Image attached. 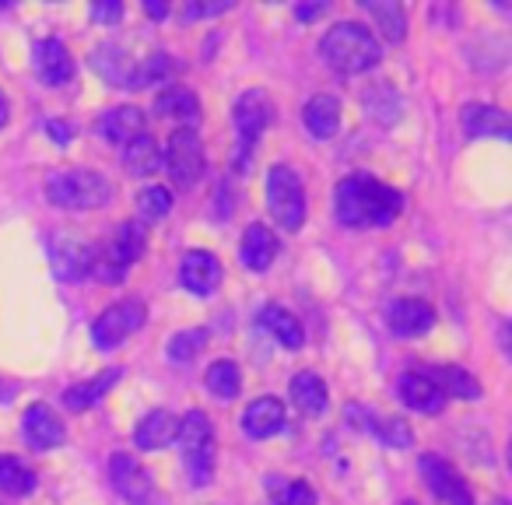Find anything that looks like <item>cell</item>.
I'll return each instance as SVG.
<instances>
[{"instance_id":"1","label":"cell","mask_w":512,"mask_h":505,"mask_svg":"<svg viewBox=\"0 0 512 505\" xmlns=\"http://www.w3.org/2000/svg\"><path fill=\"white\" fill-rule=\"evenodd\" d=\"M404 211V193L372 176H344L334 186V214L344 228H390Z\"/></svg>"},{"instance_id":"2","label":"cell","mask_w":512,"mask_h":505,"mask_svg":"<svg viewBox=\"0 0 512 505\" xmlns=\"http://www.w3.org/2000/svg\"><path fill=\"white\" fill-rule=\"evenodd\" d=\"M320 57L341 78L351 74H365L379 64V39L372 36V29H365L362 22H337L334 29H327V36L320 39Z\"/></svg>"},{"instance_id":"3","label":"cell","mask_w":512,"mask_h":505,"mask_svg":"<svg viewBox=\"0 0 512 505\" xmlns=\"http://www.w3.org/2000/svg\"><path fill=\"white\" fill-rule=\"evenodd\" d=\"M46 200L60 211H99L113 200V183L95 169H57L46 176Z\"/></svg>"},{"instance_id":"4","label":"cell","mask_w":512,"mask_h":505,"mask_svg":"<svg viewBox=\"0 0 512 505\" xmlns=\"http://www.w3.org/2000/svg\"><path fill=\"white\" fill-rule=\"evenodd\" d=\"M179 453H183V467L193 488H207L214 481V460H218V442H214L211 418L204 411H190L186 418H179Z\"/></svg>"},{"instance_id":"5","label":"cell","mask_w":512,"mask_h":505,"mask_svg":"<svg viewBox=\"0 0 512 505\" xmlns=\"http://www.w3.org/2000/svg\"><path fill=\"white\" fill-rule=\"evenodd\" d=\"M232 123H235V155H232V169L235 172H246L249 169V158H253V148L260 141L267 127L274 123V102L267 92L253 88V92H242L235 99L232 109Z\"/></svg>"},{"instance_id":"6","label":"cell","mask_w":512,"mask_h":505,"mask_svg":"<svg viewBox=\"0 0 512 505\" xmlns=\"http://www.w3.org/2000/svg\"><path fill=\"white\" fill-rule=\"evenodd\" d=\"M148 249V232H144L141 221H120V228L109 239L106 253H95L92 274L102 285H116V281L127 274V267H134Z\"/></svg>"},{"instance_id":"7","label":"cell","mask_w":512,"mask_h":505,"mask_svg":"<svg viewBox=\"0 0 512 505\" xmlns=\"http://www.w3.org/2000/svg\"><path fill=\"white\" fill-rule=\"evenodd\" d=\"M267 207L285 232H299L306 225V190L292 165H274L267 172Z\"/></svg>"},{"instance_id":"8","label":"cell","mask_w":512,"mask_h":505,"mask_svg":"<svg viewBox=\"0 0 512 505\" xmlns=\"http://www.w3.org/2000/svg\"><path fill=\"white\" fill-rule=\"evenodd\" d=\"M144 320H148V309H144V302H137V299L113 302V306L102 309L99 320L92 323V344L99 351L120 348L130 334H137V330L144 327Z\"/></svg>"},{"instance_id":"9","label":"cell","mask_w":512,"mask_h":505,"mask_svg":"<svg viewBox=\"0 0 512 505\" xmlns=\"http://www.w3.org/2000/svg\"><path fill=\"white\" fill-rule=\"evenodd\" d=\"M165 169H169L172 183L179 190H190L204 179V169H207V155H204V144H200L197 130H172L169 137V148H165Z\"/></svg>"},{"instance_id":"10","label":"cell","mask_w":512,"mask_h":505,"mask_svg":"<svg viewBox=\"0 0 512 505\" xmlns=\"http://www.w3.org/2000/svg\"><path fill=\"white\" fill-rule=\"evenodd\" d=\"M46 249H50V264L57 271L60 281L67 285H78L92 274L95 267V246L85 242L81 235H71V232H53L46 239Z\"/></svg>"},{"instance_id":"11","label":"cell","mask_w":512,"mask_h":505,"mask_svg":"<svg viewBox=\"0 0 512 505\" xmlns=\"http://www.w3.org/2000/svg\"><path fill=\"white\" fill-rule=\"evenodd\" d=\"M109 477H113V488L120 491V498L127 505H162L155 474L148 467H141L130 453L109 456Z\"/></svg>"},{"instance_id":"12","label":"cell","mask_w":512,"mask_h":505,"mask_svg":"<svg viewBox=\"0 0 512 505\" xmlns=\"http://www.w3.org/2000/svg\"><path fill=\"white\" fill-rule=\"evenodd\" d=\"M418 470H421L425 488L432 491L442 505H474V491L467 488V481L456 474V467L449 460H442V456H435V453H425L418 460Z\"/></svg>"},{"instance_id":"13","label":"cell","mask_w":512,"mask_h":505,"mask_svg":"<svg viewBox=\"0 0 512 505\" xmlns=\"http://www.w3.org/2000/svg\"><path fill=\"white\" fill-rule=\"evenodd\" d=\"M179 281H183V288L190 295H214L221 288V281H225V267H221V260L214 257L211 249H190L183 257V264H179Z\"/></svg>"},{"instance_id":"14","label":"cell","mask_w":512,"mask_h":505,"mask_svg":"<svg viewBox=\"0 0 512 505\" xmlns=\"http://www.w3.org/2000/svg\"><path fill=\"white\" fill-rule=\"evenodd\" d=\"M348 421L365 435H376L386 449H407L414 442V432L397 418H386V414H376L362 404H351L348 407Z\"/></svg>"},{"instance_id":"15","label":"cell","mask_w":512,"mask_h":505,"mask_svg":"<svg viewBox=\"0 0 512 505\" xmlns=\"http://www.w3.org/2000/svg\"><path fill=\"white\" fill-rule=\"evenodd\" d=\"M32 67H36L39 81L46 88H64L67 81L74 78V60H71V50H67L60 39H39L32 46Z\"/></svg>"},{"instance_id":"16","label":"cell","mask_w":512,"mask_h":505,"mask_svg":"<svg viewBox=\"0 0 512 505\" xmlns=\"http://www.w3.org/2000/svg\"><path fill=\"white\" fill-rule=\"evenodd\" d=\"M22 435L32 449L46 453V449H57L67 439V428L60 421V414L50 404H32L22 414Z\"/></svg>"},{"instance_id":"17","label":"cell","mask_w":512,"mask_h":505,"mask_svg":"<svg viewBox=\"0 0 512 505\" xmlns=\"http://www.w3.org/2000/svg\"><path fill=\"white\" fill-rule=\"evenodd\" d=\"M386 327L400 341H414V337L428 334L435 327V309L421 299H397L386 309Z\"/></svg>"},{"instance_id":"18","label":"cell","mask_w":512,"mask_h":505,"mask_svg":"<svg viewBox=\"0 0 512 505\" xmlns=\"http://www.w3.org/2000/svg\"><path fill=\"white\" fill-rule=\"evenodd\" d=\"M278 235L271 232L267 225H260V221H253V225L246 228V235H242L239 242V260L246 271L260 274L267 271V267L274 264V257H278Z\"/></svg>"},{"instance_id":"19","label":"cell","mask_w":512,"mask_h":505,"mask_svg":"<svg viewBox=\"0 0 512 505\" xmlns=\"http://www.w3.org/2000/svg\"><path fill=\"white\" fill-rule=\"evenodd\" d=\"M285 428V404L278 397H256L253 404L242 411V432L249 439H271Z\"/></svg>"},{"instance_id":"20","label":"cell","mask_w":512,"mask_h":505,"mask_svg":"<svg viewBox=\"0 0 512 505\" xmlns=\"http://www.w3.org/2000/svg\"><path fill=\"white\" fill-rule=\"evenodd\" d=\"M88 64H92V71L99 74V78L106 81L109 88H130V81H134V71H137V64L127 57V50H120L116 43L95 46L92 57H88Z\"/></svg>"},{"instance_id":"21","label":"cell","mask_w":512,"mask_h":505,"mask_svg":"<svg viewBox=\"0 0 512 505\" xmlns=\"http://www.w3.org/2000/svg\"><path fill=\"white\" fill-rule=\"evenodd\" d=\"M176 432H179L176 414L165 411V407H155V411H148L141 421H137L134 442H137V449H148V453H155V449H169L172 442H176Z\"/></svg>"},{"instance_id":"22","label":"cell","mask_w":512,"mask_h":505,"mask_svg":"<svg viewBox=\"0 0 512 505\" xmlns=\"http://www.w3.org/2000/svg\"><path fill=\"white\" fill-rule=\"evenodd\" d=\"M99 130H102V137H106L109 144H116V148H127L130 141H137L141 134H148V120H144V109L116 106L99 120Z\"/></svg>"},{"instance_id":"23","label":"cell","mask_w":512,"mask_h":505,"mask_svg":"<svg viewBox=\"0 0 512 505\" xmlns=\"http://www.w3.org/2000/svg\"><path fill=\"white\" fill-rule=\"evenodd\" d=\"M397 397L418 414H439L446 407V397H442L439 386L425 372H404L397 383Z\"/></svg>"},{"instance_id":"24","label":"cell","mask_w":512,"mask_h":505,"mask_svg":"<svg viewBox=\"0 0 512 505\" xmlns=\"http://www.w3.org/2000/svg\"><path fill=\"white\" fill-rule=\"evenodd\" d=\"M256 327L264 330V334H271L274 341H278L281 348H288V351H299L302 344H306V330H302V323L295 320L288 309L274 306V302L256 313Z\"/></svg>"},{"instance_id":"25","label":"cell","mask_w":512,"mask_h":505,"mask_svg":"<svg viewBox=\"0 0 512 505\" xmlns=\"http://www.w3.org/2000/svg\"><path fill=\"white\" fill-rule=\"evenodd\" d=\"M463 130H467V137H495V141H509V116H505L498 106L470 102V106H463Z\"/></svg>"},{"instance_id":"26","label":"cell","mask_w":512,"mask_h":505,"mask_svg":"<svg viewBox=\"0 0 512 505\" xmlns=\"http://www.w3.org/2000/svg\"><path fill=\"white\" fill-rule=\"evenodd\" d=\"M302 123L316 141H330L341 130V102L334 95H313L302 109Z\"/></svg>"},{"instance_id":"27","label":"cell","mask_w":512,"mask_h":505,"mask_svg":"<svg viewBox=\"0 0 512 505\" xmlns=\"http://www.w3.org/2000/svg\"><path fill=\"white\" fill-rule=\"evenodd\" d=\"M155 113L165 116V120L186 123V130H193V123L200 120V102H197V95H193L190 88L172 85L155 99Z\"/></svg>"},{"instance_id":"28","label":"cell","mask_w":512,"mask_h":505,"mask_svg":"<svg viewBox=\"0 0 512 505\" xmlns=\"http://www.w3.org/2000/svg\"><path fill=\"white\" fill-rule=\"evenodd\" d=\"M425 376L439 386L442 397H460V400L481 397V383L467 369H460V365H435V369H425Z\"/></svg>"},{"instance_id":"29","label":"cell","mask_w":512,"mask_h":505,"mask_svg":"<svg viewBox=\"0 0 512 505\" xmlns=\"http://www.w3.org/2000/svg\"><path fill=\"white\" fill-rule=\"evenodd\" d=\"M123 379V369H106L102 376L95 379H85V383H74L71 390L64 393V404L67 411H88L92 404H99L109 390Z\"/></svg>"},{"instance_id":"30","label":"cell","mask_w":512,"mask_h":505,"mask_svg":"<svg viewBox=\"0 0 512 505\" xmlns=\"http://www.w3.org/2000/svg\"><path fill=\"white\" fill-rule=\"evenodd\" d=\"M292 404L299 407L302 414H309V418L327 411L330 390H327V383H323V376H316V372H299V376L292 379Z\"/></svg>"},{"instance_id":"31","label":"cell","mask_w":512,"mask_h":505,"mask_svg":"<svg viewBox=\"0 0 512 505\" xmlns=\"http://www.w3.org/2000/svg\"><path fill=\"white\" fill-rule=\"evenodd\" d=\"M362 11L379 25L386 43H404L407 39V11L390 0H362Z\"/></svg>"},{"instance_id":"32","label":"cell","mask_w":512,"mask_h":505,"mask_svg":"<svg viewBox=\"0 0 512 505\" xmlns=\"http://www.w3.org/2000/svg\"><path fill=\"white\" fill-rule=\"evenodd\" d=\"M123 162H127L130 176H151V172H158V165H162V151H158L155 137L141 134L137 141H130L127 148H123Z\"/></svg>"},{"instance_id":"33","label":"cell","mask_w":512,"mask_h":505,"mask_svg":"<svg viewBox=\"0 0 512 505\" xmlns=\"http://www.w3.org/2000/svg\"><path fill=\"white\" fill-rule=\"evenodd\" d=\"M0 491L15 498L32 495L36 491V474L18 456H0Z\"/></svg>"},{"instance_id":"34","label":"cell","mask_w":512,"mask_h":505,"mask_svg":"<svg viewBox=\"0 0 512 505\" xmlns=\"http://www.w3.org/2000/svg\"><path fill=\"white\" fill-rule=\"evenodd\" d=\"M207 390L214 393L218 400H235L242 390V372L235 362H228V358H218V362L207 369Z\"/></svg>"},{"instance_id":"35","label":"cell","mask_w":512,"mask_h":505,"mask_svg":"<svg viewBox=\"0 0 512 505\" xmlns=\"http://www.w3.org/2000/svg\"><path fill=\"white\" fill-rule=\"evenodd\" d=\"M204 348H207V330L197 327V330H183V334H172L169 344H165V355L176 365H190Z\"/></svg>"},{"instance_id":"36","label":"cell","mask_w":512,"mask_h":505,"mask_svg":"<svg viewBox=\"0 0 512 505\" xmlns=\"http://www.w3.org/2000/svg\"><path fill=\"white\" fill-rule=\"evenodd\" d=\"M172 71H176V64L169 60V53H151L144 64H137L134 71V81H130V88H148V85H158V81L172 78Z\"/></svg>"},{"instance_id":"37","label":"cell","mask_w":512,"mask_h":505,"mask_svg":"<svg viewBox=\"0 0 512 505\" xmlns=\"http://www.w3.org/2000/svg\"><path fill=\"white\" fill-rule=\"evenodd\" d=\"M137 211L148 221L165 218V214L172 211V193L165 190V186H144V190L137 193Z\"/></svg>"},{"instance_id":"38","label":"cell","mask_w":512,"mask_h":505,"mask_svg":"<svg viewBox=\"0 0 512 505\" xmlns=\"http://www.w3.org/2000/svg\"><path fill=\"white\" fill-rule=\"evenodd\" d=\"M274 505H316V491L306 481H271Z\"/></svg>"},{"instance_id":"39","label":"cell","mask_w":512,"mask_h":505,"mask_svg":"<svg viewBox=\"0 0 512 505\" xmlns=\"http://www.w3.org/2000/svg\"><path fill=\"white\" fill-rule=\"evenodd\" d=\"M232 11V0H221V4H186L183 18H214V15H225Z\"/></svg>"},{"instance_id":"40","label":"cell","mask_w":512,"mask_h":505,"mask_svg":"<svg viewBox=\"0 0 512 505\" xmlns=\"http://www.w3.org/2000/svg\"><path fill=\"white\" fill-rule=\"evenodd\" d=\"M92 22L120 25L123 22V4H120V0H113V4H95V8H92Z\"/></svg>"},{"instance_id":"41","label":"cell","mask_w":512,"mask_h":505,"mask_svg":"<svg viewBox=\"0 0 512 505\" xmlns=\"http://www.w3.org/2000/svg\"><path fill=\"white\" fill-rule=\"evenodd\" d=\"M46 130H50V137H53V141H57V144H71V134H74V130L67 127V123H57V120H53Z\"/></svg>"},{"instance_id":"42","label":"cell","mask_w":512,"mask_h":505,"mask_svg":"<svg viewBox=\"0 0 512 505\" xmlns=\"http://www.w3.org/2000/svg\"><path fill=\"white\" fill-rule=\"evenodd\" d=\"M323 11H327V4H302V8H295V15H299L302 22H313V18H320Z\"/></svg>"},{"instance_id":"43","label":"cell","mask_w":512,"mask_h":505,"mask_svg":"<svg viewBox=\"0 0 512 505\" xmlns=\"http://www.w3.org/2000/svg\"><path fill=\"white\" fill-rule=\"evenodd\" d=\"M144 15L165 18V15H169V8H165V4H158V0H144Z\"/></svg>"},{"instance_id":"44","label":"cell","mask_w":512,"mask_h":505,"mask_svg":"<svg viewBox=\"0 0 512 505\" xmlns=\"http://www.w3.org/2000/svg\"><path fill=\"white\" fill-rule=\"evenodd\" d=\"M11 390H15L11 383H0V404H11V397H15Z\"/></svg>"},{"instance_id":"45","label":"cell","mask_w":512,"mask_h":505,"mask_svg":"<svg viewBox=\"0 0 512 505\" xmlns=\"http://www.w3.org/2000/svg\"><path fill=\"white\" fill-rule=\"evenodd\" d=\"M8 116H11L8 99H4V92H0V127H4V123H8Z\"/></svg>"},{"instance_id":"46","label":"cell","mask_w":512,"mask_h":505,"mask_svg":"<svg viewBox=\"0 0 512 505\" xmlns=\"http://www.w3.org/2000/svg\"><path fill=\"white\" fill-rule=\"evenodd\" d=\"M495 505H505V498H498V502H495Z\"/></svg>"},{"instance_id":"47","label":"cell","mask_w":512,"mask_h":505,"mask_svg":"<svg viewBox=\"0 0 512 505\" xmlns=\"http://www.w3.org/2000/svg\"><path fill=\"white\" fill-rule=\"evenodd\" d=\"M404 505H414V502H404Z\"/></svg>"}]
</instances>
